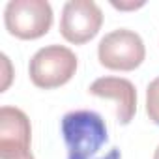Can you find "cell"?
Wrapping results in <instances>:
<instances>
[{
	"label": "cell",
	"mask_w": 159,
	"mask_h": 159,
	"mask_svg": "<svg viewBox=\"0 0 159 159\" xmlns=\"http://www.w3.org/2000/svg\"><path fill=\"white\" fill-rule=\"evenodd\" d=\"M25 159H34V157H32V153H30V155H26V157H25Z\"/></svg>",
	"instance_id": "11"
},
{
	"label": "cell",
	"mask_w": 159,
	"mask_h": 159,
	"mask_svg": "<svg viewBox=\"0 0 159 159\" xmlns=\"http://www.w3.org/2000/svg\"><path fill=\"white\" fill-rule=\"evenodd\" d=\"M88 92L96 98L112 99L116 103L118 124L127 125L137 112V90L131 81L122 77H101L90 84Z\"/></svg>",
	"instance_id": "7"
},
{
	"label": "cell",
	"mask_w": 159,
	"mask_h": 159,
	"mask_svg": "<svg viewBox=\"0 0 159 159\" xmlns=\"http://www.w3.org/2000/svg\"><path fill=\"white\" fill-rule=\"evenodd\" d=\"M153 159H159V146H157V150H155V153H153Z\"/></svg>",
	"instance_id": "10"
},
{
	"label": "cell",
	"mask_w": 159,
	"mask_h": 159,
	"mask_svg": "<svg viewBox=\"0 0 159 159\" xmlns=\"http://www.w3.org/2000/svg\"><path fill=\"white\" fill-rule=\"evenodd\" d=\"M67 159H96L109 142L105 120L94 111H71L60 122Z\"/></svg>",
	"instance_id": "1"
},
{
	"label": "cell",
	"mask_w": 159,
	"mask_h": 159,
	"mask_svg": "<svg viewBox=\"0 0 159 159\" xmlns=\"http://www.w3.org/2000/svg\"><path fill=\"white\" fill-rule=\"evenodd\" d=\"M146 112L150 116V120L159 125V77L148 84L146 90Z\"/></svg>",
	"instance_id": "8"
},
{
	"label": "cell",
	"mask_w": 159,
	"mask_h": 159,
	"mask_svg": "<svg viewBox=\"0 0 159 159\" xmlns=\"http://www.w3.org/2000/svg\"><path fill=\"white\" fill-rule=\"evenodd\" d=\"M30 120L21 109H0V159H25L30 155Z\"/></svg>",
	"instance_id": "6"
},
{
	"label": "cell",
	"mask_w": 159,
	"mask_h": 159,
	"mask_svg": "<svg viewBox=\"0 0 159 159\" xmlns=\"http://www.w3.org/2000/svg\"><path fill=\"white\" fill-rule=\"evenodd\" d=\"M103 25L101 8L92 0H69L64 4L60 34L66 41L83 45L98 36Z\"/></svg>",
	"instance_id": "5"
},
{
	"label": "cell",
	"mask_w": 159,
	"mask_h": 159,
	"mask_svg": "<svg viewBox=\"0 0 159 159\" xmlns=\"http://www.w3.org/2000/svg\"><path fill=\"white\" fill-rule=\"evenodd\" d=\"M98 56L101 66L112 71H133L139 67L146 56L142 38L127 28H118L99 41Z\"/></svg>",
	"instance_id": "4"
},
{
	"label": "cell",
	"mask_w": 159,
	"mask_h": 159,
	"mask_svg": "<svg viewBox=\"0 0 159 159\" xmlns=\"http://www.w3.org/2000/svg\"><path fill=\"white\" fill-rule=\"evenodd\" d=\"M4 23L19 39H38L52 26V8L45 0H11L4 11Z\"/></svg>",
	"instance_id": "3"
},
{
	"label": "cell",
	"mask_w": 159,
	"mask_h": 159,
	"mask_svg": "<svg viewBox=\"0 0 159 159\" xmlns=\"http://www.w3.org/2000/svg\"><path fill=\"white\" fill-rule=\"evenodd\" d=\"M112 6L116 8V10H137V8H142L144 4L140 2V4H116V2H112Z\"/></svg>",
	"instance_id": "9"
},
{
	"label": "cell",
	"mask_w": 159,
	"mask_h": 159,
	"mask_svg": "<svg viewBox=\"0 0 159 159\" xmlns=\"http://www.w3.org/2000/svg\"><path fill=\"white\" fill-rule=\"evenodd\" d=\"M77 71V56L64 45H47L39 49L28 66L32 83L38 88L52 90L71 81Z\"/></svg>",
	"instance_id": "2"
}]
</instances>
